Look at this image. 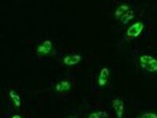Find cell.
<instances>
[{
    "mask_svg": "<svg viewBox=\"0 0 157 118\" xmlns=\"http://www.w3.org/2000/svg\"><path fill=\"white\" fill-rule=\"evenodd\" d=\"M138 65L147 73H157V58H155L151 54H140L138 58Z\"/></svg>",
    "mask_w": 157,
    "mask_h": 118,
    "instance_id": "6da1fadb",
    "label": "cell"
},
{
    "mask_svg": "<svg viewBox=\"0 0 157 118\" xmlns=\"http://www.w3.org/2000/svg\"><path fill=\"white\" fill-rule=\"evenodd\" d=\"M143 29H145V24H143V21H136L132 25H129V27L127 28V30H126V35H124L126 40H132V39L138 38L142 34Z\"/></svg>",
    "mask_w": 157,
    "mask_h": 118,
    "instance_id": "7a4b0ae2",
    "label": "cell"
},
{
    "mask_svg": "<svg viewBox=\"0 0 157 118\" xmlns=\"http://www.w3.org/2000/svg\"><path fill=\"white\" fill-rule=\"evenodd\" d=\"M53 43L50 40H44L43 43H40L36 48H35V53L39 55V57H47V55H50L53 53Z\"/></svg>",
    "mask_w": 157,
    "mask_h": 118,
    "instance_id": "3957f363",
    "label": "cell"
},
{
    "mask_svg": "<svg viewBox=\"0 0 157 118\" xmlns=\"http://www.w3.org/2000/svg\"><path fill=\"white\" fill-rule=\"evenodd\" d=\"M109 74H111V70L108 67H103L99 73H98V77H97V84L99 88H104L107 84H108V81H109Z\"/></svg>",
    "mask_w": 157,
    "mask_h": 118,
    "instance_id": "277c9868",
    "label": "cell"
},
{
    "mask_svg": "<svg viewBox=\"0 0 157 118\" xmlns=\"http://www.w3.org/2000/svg\"><path fill=\"white\" fill-rule=\"evenodd\" d=\"M112 107H113V109L116 112V117L117 118H123V116H124V102L121 98H118V97L113 98Z\"/></svg>",
    "mask_w": 157,
    "mask_h": 118,
    "instance_id": "5b68a950",
    "label": "cell"
},
{
    "mask_svg": "<svg viewBox=\"0 0 157 118\" xmlns=\"http://www.w3.org/2000/svg\"><path fill=\"white\" fill-rule=\"evenodd\" d=\"M82 59L83 58L81 54H68L63 57V64L67 65V67H73V65H77Z\"/></svg>",
    "mask_w": 157,
    "mask_h": 118,
    "instance_id": "8992f818",
    "label": "cell"
},
{
    "mask_svg": "<svg viewBox=\"0 0 157 118\" xmlns=\"http://www.w3.org/2000/svg\"><path fill=\"white\" fill-rule=\"evenodd\" d=\"M131 10V6L128 5V4H126V3H123V4H120L118 6H117V9H116V11H114V18H117V19H121L126 13H128Z\"/></svg>",
    "mask_w": 157,
    "mask_h": 118,
    "instance_id": "52a82bcc",
    "label": "cell"
},
{
    "mask_svg": "<svg viewBox=\"0 0 157 118\" xmlns=\"http://www.w3.org/2000/svg\"><path fill=\"white\" fill-rule=\"evenodd\" d=\"M71 88H72V83H71L69 81H65V79L58 82V83L56 84V87H54V89H56L57 92H60V93H63V92H68Z\"/></svg>",
    "mask_w": 157,
    "mask_h": 118,
    "instance_id": "ba28073f",
    "label": "cell"
},
{
    "mask_svg": "<svg viewBox=\"0 0 157 118\" xmlns=\"http://www.w3.org/2000/svg\"><path fill=\"white\" fill-rule=\"evenodd\" d=\"M9 97H10V99L13 101V103H14V106L17 107V108H19L20 106H21V98H20V96L17 93L15 90H10L9 92Z\"/></svg>",
    "mask_w": 157,
    "mask_h": 118,
    "instance_id": "9c48e42d",
    "label": "cell"
},
{
    "mask_svg": "<svg viewBox=\"0 0 157 118\" xmlns=\"http://www.w3.org/2000/svg\"><path fill=\"white\" fill-rule=\"evenodd\" d=\"M87 118H109V113L106 111H94L90 112Z\"/></svg>",
    "mask_w": 157,
    "mask_h": 118,
    "instance_id": "30bf717a",
    "label": "cell"
},
{
    "mask_svg": "<svg viewBox=\"0 0 157 118\" xmlns=\"http://www.w3.org/2000/svg\"><path fill=\"white\" fill-rule=\"evenodd\" d=\"M135 18V11L133 10H129L128 13H126V14L120 19V21L123 24V25H126V24H128L131 20H132Z\"/></svg>",
    "mask_w": 157,
    "mask_h": 118,
    "instance_id": "8fae6325",
    "label": "cell"
},
{
    "mask_svg": "<svg viewBox=\"0 0 157 118\" xmlns=\"http://www.w3.org/2000/svg\"><path fill=\"white\" fill-rule=\"evenodd\" d=\"M138 118H157V113L155 112H143L138 116Z\"/></svg>",
    "mask_w": 157,
    "mask_h": 118,
    "instance_id": "7c38bea8",
    "label": "cell"
},
{
    "mask_svg": "<svg viewBox=\"0 0 157 118\" xmlns=\"http://www.w3.org/2000/svg\"><path fill=\"white\" fill-rule=\"evenodd\" d=\"M10 118H23V116H20V114H13Z\"/></svg>",
    "mask_w": 157,
    "mask_h": 118,
    "instance_id": "4fadbf2b",
    "label": "cell"
},
{
    "mask_svg": "<svg viewBox=\"0 0 157 118\" xmlns=\"http://www.w3.org/2000/svg\"><path fill=\"white\" fill-rule=\"evenodd\" d=\"M69 118H75V116H71V117H69Z\"/></svg>",
    "mask_w": 157,
    "mask_h": 118,
    "instance_id": "5bb4252c",
    "label": "cell"
}]
</instances>
